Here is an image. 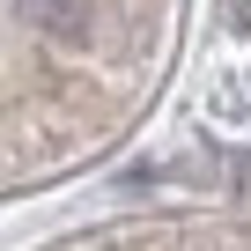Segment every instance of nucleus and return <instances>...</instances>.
Segmentation results:
<instances>
[{"label": "nucleus", "mask_w": 251, "mask_h": 251, "mask_svg": "<svg viewBox=\"0 0 251 251\" xmlns=\"http://www.w3.org/2000/svg\"><path fill=\"white\" fill-rule=\"evenodd\" d=\"M30 15H37V30H52V37H89V0H30Z\"/></svg>", "instance_id": "1"}]
</instances>
